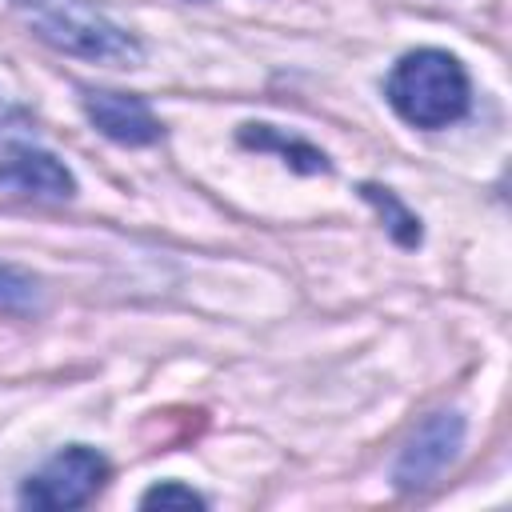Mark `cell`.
Instances as JSON below:
<instances>
[{
  "label": "cell",
  "mask_w": 512,
  "mask_h": 512,
  "mask_svg": "<svg viewBox=\"0 0 512 512\" xmlns=\"http://www.w3.org/2000/svg\"><path fill=\"white\" fill-rule=\"evenodd\" d=\"M468 72L452 52H408L388 76V104L416 128H448L468 112Z\"/></svg>",
  "instance_id": "obj_1"
},
{
  "label": "cell",
  "mask_w": 512,
  "mask_h": 512,
  "mask_svg": "<svg viewBox=\"0 0 512 512\" xmlns=\"http://www.w3.org/2000/svg\"><path fill=\"white\" fill-rule=\"evenodd\" d=\"M24 24L52 48L96 64H140V44L88 0H12Z\"/></svg>",
  "instance_id": "obj_2"
},
{
  "label": "cell",
  "mask_w": 512,
  "mask_h": 512,
  "mask_svg": "<svg viewBox=\"0 0 512 512\" xmlns=\"http://www.w3.org/2000/svg\"><path fill=\"white\" fill-rule=\"evenodd\" d=\"M108 464L96 448L72 444L64 452H56L36 476H28L20 500L28 508H80L92 500V492L104 484Z\"/></svg>",
  "instance_id": "obj_3"
},
{
  "label": "cell",
  "mask_w": 512,
  "mask_h": 512,
  "mask_svg": "<svg viewBox=\"0 0 512 512\" xmlns=\"http://www.w3.org/2000/svg\"><path fill=\"white\" fill-rule=\"evenodd\" d=\"M464 444V416L460 412H432L416 432L412 440L404 444L396 468H392V480L400 492H416V488H428L448 464L452 456L460 452Z\"/></svg>",
  "instance_id": "obj_4"
},
{
  "label": "cell",
  "mask_w": 512,
  "mask_h": 512,
  "mask_svg": "<svg viewBox=\"0 0 512 512\" xmlns=\"http://www.w3.org/2000/svg\"><path fill=\"white\" fill-rule=\"evenodd\" d=\"M84 112L88 120L116 144H152L160 140V120L140 96L124 92H84Z\"/></svg>",
  "instance_id": "obj_5"
},
{
  "label": "cell",
  "mask_w": 512,
  "mask_h": 512,
  "mask_svg": "<svg viewBox=\"0 0 512 512\" xmlns=\"http://www.w3.org/2000/svg\"><path fill=\"white\" fill-rule=\"evenodd\" d=\"M0 188H12L20 196H44V200H64L72 196L76 180L72 172L40 148H12L0 160Z\"/></svg>",
  "instance_id": "obj_6"
},
{
  "label": "cell",
  "mask_w": 512,
  "mask_h": 512,
  "mask_svg": "<svg viewBox=\"0 0 512 512\" xmlns=\"http://www.w3.org/2000/svg\"><path fill=\"white\" fill-rule=\"evenodd\" d=\"M240 140L252 144V148H280L284 156H292V164H296L300 172H328L324 152L308 148L304 140H284V136H280L276 128H268V124H244V128H240Z\"/></svg>",
  "instance_id": "obj_7"
},
{
  "label": "cell",
  "mask_w": 512,
  "mask_h": 512,
  "mask_svg": "<svg viewBox=\"0 0 512 512\" xmlns=\"http://www.w3.org/2000/svg\"><path fill=\"white\" fill-rule=\"evenodd\" d=\"M364 196L380 208V216H388V232L400 240V244H416L420 240V220L388 192V188H376V184H364Z\"/></svg>",
  "instance_id": "obj_8"
},
{
  "label": "cell",
  "mask_w": 512,
  "mask_h": 512,
  "mask_svg": "<svg viewBox=\"0 0 512 512\" xmlns=\"http://www.w3.org/2000/svg\"><path fill=\"white\" fill-rule=\"evenodd\" d=\"M36 308V280L12 264H0V312H32Z\"/></svg>",
  "instance_id": "obj_9"
},
{
  "label": "cell",
  "mask_w": 512,
  "mask_h": 512,
  "mask_svg": "<svg viewBox=\"0 0 512 512\" xmlns=\"http://www.w3.org/2000/svg\"><path fill=\"white\" fill-rule=\"evenodd\" d=\"M140 504H144V508H204V496H196L192 488L168 480V484L148 488V492L140 496Z\"/></svg>",
  "instance_id": "obj_10"
}]
</instances>
